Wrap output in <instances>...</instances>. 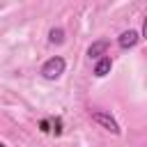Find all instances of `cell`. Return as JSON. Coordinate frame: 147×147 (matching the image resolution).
<instances>
[{
	"label": "cell",
	"instance_id": "obj_1",
	"mask_svg": "<svg viewBox=\"0 0 147 147\" xmlns=\"http://www.w3.org/2000/svg\"><path fill=\"white\" fill-rule=\"evenodd\" d=\"M64 69H67L64 57H62V55H53V57H48V60L44 62V67H41V76H44L46 80H57V78L64 74Z\"/></svg>",
	"mask_w": 147,
	"mask_h": 147
},
{
	"label": "cell",
	"instance_id": "obj_2",
	"mask_svg": "<svg viewBox=\"0 0 147 147\" xmlns=\"http://www.w3.org/2000/svg\"><path fill=\"white\" fill-rule=\"evenodd\" d=\"M92 122L94 124H99L101 129H106V131H110L113 136H119V124H117V119L110 115V113H106V110H94L92 113Z\"/></svg>",
	"mask_w": 147,
	"mask_h": 147
},
{
	"label": "cell",
	"instance_id": "obj_3",
	"mask_svg": "<svg viewBox=\"0 0 147 147\" xmlns=\"http://www.w3.org/2000/svg\"><path fill=\"white\" fill-rule=\"evenodd\" d=\"M140 39H142V37H140V32H138V30H124V32L117 37V44H119V48L129 51V48H133Z\"/></svg>",
	"mask_w": 147,
	"mask_h": 147
},
{
	"label": "cell",
	"instance_id": "obj_4",
	"mask_svg": "<svg viewBox=\"0 0 147 147\" xmlns=\"http://www.w3.org/2000/svg\"><path fill=\"white\" fill-rule=\"evenodd\" d=\"M108 46H110V41H108V39H96V41H92V44H90V48H87L90 60H99V57H103V55H106V51H108Z\"/></svg>",
	"mask_w": 147,
	"mask_h": 147
},
{
	"label": "cell",
	"instance_id": "obj_5",
	"mask_svg": "<svg viewBox=\"0 0 147 147\" xmlns=\"http://www.w3.org/2000/svg\"><path fill=\"white\" fill-rule=\"evenodd\" d=\"M110 69H113V60H110L108 55H103V57H99V60L94 62L92 74H94L96 78H103V76H108V74H110Z\"/></svg>",
	"mask_w": 147,
	"mask_h": 147
},
{
	"label": "cell",
	"instance_id": "obj_6",
	"mask_svg": "<svg viewBox=\"0 0 147 147\" xmlns=\"http://www.w3.org/2000/svg\"><path fill=\"white\" fill-rule=\"evenodd\" d=\"M48 44H55V46L64 44V30H62V28H53V30L48 32Z\"/></svg>",
	"mask_w": 147,
	"mask_h": 147
},
{
	"label": "cell",
	"instance_id": "obj_7",
	"mask_svg": "<svg viewBox=\"0 0 147 147\" xmlns=\"http://www.w3.org/2000/svg\"><path fill=\"white\" fill-rule=\"evenodd\" d=\"M51 126H53V129H51V133H55V136H60V133H62V119H60V117H55V119L51 122Z\"/></svg>",
	"mask_w": 147,
	"mask_h": 147
},
{
	"label": "cell",
	"instance_id": "obj_8",
	"mask_svg": "<svg viewBox=\"0 0 147 147\" xmlns=\"http://www.w3.org/2000/svg\"><path fill=\"white\" fill-rule=\"evenodd\" d=\"M39 129H41L44 133H51V119H41V122H39Z\"/></svg>",
	"mask_w": 147,
	"mask_h": 147
},
{
	"label": "cell",
	"instance_id": "obj_9",
	"mask_svg": "<svg viewBox=\"0 0 147 147\" xmlns=\"http://www.w3.org/2000/svg\"><path fill=\"white\" fill-rule=\"evenodd\" d=\"M0 147H7V145H5V142H0Z\"/></svg>",
	"mask_w": 147,
	"mask_h": 147
}]
</instances>
